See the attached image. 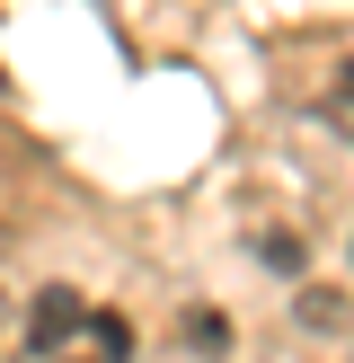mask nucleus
<instances>
[{
    "label": "nucleus",
    "instance_id": "7ed1b4c3",
    "mask_svg": "<svg viewBox=\"0 0 354 363\" xmlns=\"http://www.w3.org/2000/svg\"><path fill=\"white\" fill-rule=\"evenodd\" d=\"M53 363H88V354H53Z\"/></svg>",
    "mask_w": 354,
    "mask_h": 363
},
{
    "label": "nucleus",
    "instance_id": "f257e3e1",
    "mask_svg": "<svg viewBox=\"0 0 354 363\" xmlns=\"http://www.w3.org/2000/svg\"><path fill=\"white\" fill-rule=\"evenodd\" d=\"M80 328H88V301L71 293V284H45L35 311H27V346L53 363V354H71V337H80Z\"/></svg>",
    "mask_w": 354,
    "mask_h": 363
},
{
    "label": "nucleus",
    "instance_id": "20e7f679",
    "mask_svg": "<svg viewBox=\"0 0 354 363\" xmlns=\"http://www.w3.org/2000/svg\"><path fill=\"white\" fill-rule=\"evenodd\" d=\"M0 319H9V311H0Z\"/></svg>",
    "mask_w": 354,
    "mask_h": 363
},
{
    "label": "nucleus",
    "instance_id": "f03ea898",
    "mask_svg": "<svg viewBox=\"0 0 354 363\" xmlns=\"http://www.w3.org/2000/svg\"><path fill=\"white\" fill-rule=\"evenodd\" d=\"M301 319H310V328H336V319H346V301H336V293H301Z\"/></svg>",
    "mask_w": 354,
    "mask_h": 363
}]
</instances>
